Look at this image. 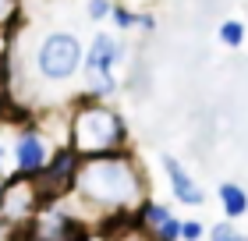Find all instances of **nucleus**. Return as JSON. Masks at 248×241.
<instances>
[{"instance_id": "9", "label": "nucleus", "mask_w": 248, "mask_h": 241, "mask_svg": "<svg viewBox=\"0 0 248 241\" xmlns=\"http://www.w3.org/2000/svg\"><path fill=\"white\" fill-rule=\"evenodd\" d=\"M217 199H220V209H223L227 220H241L248 213V192L238 185V181H223L217 188Z\"/></svg>"}, {"instance_id": "19", "label": "nucleus", "mask_w": 248, "mask_h": 241, "mask_svg": "<svg viewBox=\"0 0 248 241\" xmlns=\"http://www.w3.org/2000/svg\"><path fill=\"white\" fill-rule=\"evenodd\" d=\"M4 199H7V181H0V216H4Z\"/></svg>"}, {"instance_id": "11", "label": "nucleus", "mask_w": 248, "mask_h": 241, "mask_svg": "<svg viewBox=\"0 0 248 241\" xmlns=\"http://www.w3.org/2000/svg\"><path fill=\"white\" fill-rule=\"evenodd\" d=\"M206 241H248V234L241 231V227H234V220H220L209 227Z\"/></svg>"}, {"instance_id": "4", "label": "nucleus", "mask_w": 248, "mask_h": 241, "mask_svg": "<svg viewBox=\"0 0 248 241\" xmlns=\"http://www.w3.org/2000/svg\"><path fill=\"white\" fill-rule=\"evenodd\" d=\"M82 153L71 145V142H61L53 149L46 170L36 177V188H39V199L43 206H53V202H64L67 195H75V181H78V170H82Z\"/></svg>"}, {"instance_id": "3", "label": "nucleus", "mask_w": 248, "mask_h": 241, "mask_svg": "<svg viewBox=\"0 0 248 241\" xmlns=\"http://www.w3.org/2000/svg\"><path fill=\"white\" fill-rule=\"evenodd\" d=\"M85 67V47L75 32L53 29L43 32L32 50V75L43 85H67L71 78Z\"/></svg>"}, {"instance_id": "8", "label": "nucleus", "mask_w": 248, "mask_h": 241, "mask_svg": "<svg viewBox=\"0 0 248 241\" xmlns=\"http://www.w3.org/2000/svg\"><path fill=\"white\" fill-rule=\"evenodd\" d=\"M160 163H163V170H167V181H170V192H174L177 202H185V206H202V202H206V192L191 181V174L185 170L181 160L160 156Z\"/></svg>"}, {"instance_id": "12", "label": "nucleus", "mask_w": 248, "mask_h": 241, "mask_svg": "<svg viewBox=\"0 0 248 241\" xmlns=\"http://www.w3.org/2000/svg\"><path fill=\"white\" fill-rule=\"evenodd\" d=\"M110 21H114V25H117L121 32H131V29H139L142 15H139L135 7H124V4H117V7H114V18H110Z\"/></svg>"}, {"instance_id": "10", "label": "nucleus", "mask_w": 248, "mask_h": 241, "mask_svg": "<svg viewBox=\"0 0 248 241\" xmlns=\"http://www.w3.org/2000/svg\"><path fill=\"white\" fill-rule=\"evenodd\" d=\"M245 21L238 18H227V21H220V29H217V39L223 43L227 50H241V43H245Z\"/></svg>"}, {"instance_id": "14", "label": "nucleus", "mask_w": 248, "mask_h": 241, "mask_svg": "<svg viewBox=\"0 0 248 241\" xmlns=\"http://www.w3.org/2000/svg\"><path fill=\"white\" fill-rule=\"evenodd\" d=\"M110 241H153V238L145 234V231H142V227L135 224V220H128L124 227H117V234L110 238Z\"/></svg>"}, {"instance_id": "2", "label": "nucleus", "mask_w": 248, "mask_h": 241, "mask_svg": "<svg viewBox=\"0 0 248 241\" xmlns=\"http://www.w3.org/2000/svg\"><path fill=\"white\" fill-rule=\"evenodd\" d=\"M67 142L82 156L121 153L128 149V124L114 107H107V99L82 96L67 110Z\"/></svg>"}, {"instance_id": "13", "label": "nucleus", "mask_w": 248, "mask_h": 241, "mask_svg": "<svg viewBox=\"0 0 248 241\" xmlns=\"http://www.w3.org/2000/svg\"><path fill=\"white\" fill-rule=\"evenodd\" d=\"M114 0H85V15L89 21H110L114 18Z\"/></svg>"}, {"instance_id": "1", "label": "nucleus", "mask_w": 248, "mask_h": 241, "mask_svg": "<svg viewBox=\"0 0 248 241\" xmlns=\"http://www.w3.org/2000/svg\"><path fill=\"white\" fill-rule=\"evenodd\" d=\"M71 199L103 216L135 213L145 202V174L128 156V149L107 156H85Z\"/></svg>"}, {"instance_id": "16", "label": "nucleus", "mask_w": 248, "mask_h": 241, "mask_svg": "<svg viewBox=\"0 0 248 241\" xmlns=\"http://www.w3.org/2000/svg\"><path fill=\"white\" fill-rule=\"evenodd\" d=\"M18 11V0H0V25H7Z\"/></svg>"}, {"instance_id": "6", "label": "nucleus", "mask_w": 248, "mask_h": 241, "mask_svg": "<svg viewBox=\"0 0 248 241\" xmlns=\"http://www.w3.org/2000/svg\"><path fill=\"white\" fill-rule=\"evenodd\" d=\"M131 220L139 224L153 241H181V224L185 220H177L174 209H170V206H163V202L145 199L139 209L131 213Z\"/></svg>"}, {"instance_id": "15", "label": "nucleus", "mask_w": 248, "mask_h": 241, "mask_svg": "<svg viewBox=\"0 0 248 241\" xmlns=\"http://www.w3.org/2000/svg\"><path fill=\"white\" fill-rule=\"evenodd\" d=\"M206 224H199V220H185L181 224V241H206Z\"/></svg>"}, {"instance_id": "18", "label": "nucleus", "mask_w": 248, "mask_h": 241, "mask_svg": "<svg viewBox=\"0 0 248 241\" xmlns=\"http://www.w3.org/2000/svg\"><path fill=\"white\" fill-rule=\"evenodd\" d=\"M139 29H142V32H153V29H156V15H142Z\"/></svg>"}, {"instance_id": "17", "label": "nucleus", "mask_w": 248, "mask_h": 241, "mask_svg": "<svg viewBox=\"0 0 248 241\" xmlns=\"http://www.w3.org/2000/svg\"><path fill=\"white\" fill-rule=\"evenodd\" d=\"M0 181H7V145L0 142Z\"/></svg>"}, {"instance_id": "7", "label": "nucleus", "mask_w": 248, "mask_h": 241, "mask_svg": "<svg viewBox=\"0 0 248 241\" xmlns=\"http://www.w3.org/2000/svg\"><path fill=\"white\" fill-rule=\"evenodd\" d=\"M124 61V43L110 32H96L93 43L85 47V82L89 78H99V75H117V64Z\"/></svg>"}, {"instance_id": "5", "label": "nucleus", "mask_w": 248, "mask_h": 241, "mask_svg": "<svg viewBox=\"0 0 248 241\" xmlns=\"http://www.w3.org/2000/svg\"><path fill=\"white\" fill-rule=\"evenodd\" d=\"M11 153H15V177L36 181L43 170H46V163H50L53 145H50V139H46L43 128H18Z\"/></svg>"}]
</instances>
